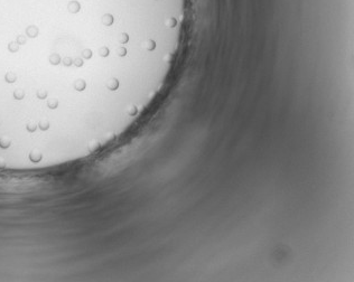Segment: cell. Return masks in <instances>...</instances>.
Returning a JSON list of instances; mask_svg holds the SVG:
<instances>
[{
  "mask_svg": "<svg viewBox=\"0 0 354 282\" xmlns=\"http://www.w3.org/2000/svg\"><path fill=\"white\" fill-rule=\"evenodd\" d=\"M17 43H18L19 45H24L26 43V37L25 36H21V35L18 36V37H17Z\"/></svg>",
  "mask_w": 354,
  "mask_h": 282,
  "instance_id": "15",
  "label": "cell"
},
{
  "mask_svg": "<svg viewBox=\"0 0 354 282\" xmlns=\"http://www.w3.org/2000/svg\"><path fill=\"white\" fill-rule=\"evenodd\" d=\"M4 165H5V161H4V159L0 157V167H2Z\"/></svg>",
  "mask_w": 354,
  "mask_h": 282,
  "instance_id": "16",
  "label": "cell"
},
{
  "mask_svg": "<svg viewBox=\"0 0 354 282\" xmlns=\"http://www.w3.org/2000/svg\"><path fill=\"white\" fill-rule=\"evenodd\" d=\"M24 96H25V93H24L23 90H15V92H13V98H15L16 100H21V99H24Z\"/></svg>",
  "mask_w": 354,
  "mask_h": 282,
  "instance_id": "8",
  "label": "cell"
},
{
  "mask_svg": "<svg viewBox=\"0 0 354 282\" xmlns=\"http://www.w3.org/2000/svg\"><path fill=\"white\" fill-rule=\"evenodd\" d=\"M39 128H40L42 130H47V129L50 128L48 121H47V120H42V121L39 122Z\"/></svg>",
  "mask_w": 354,
  "mask_h": 282,
  "instance_id": "12",
  "label": "cell"
},
{
  "mask_svg": "<svg viewBox=\"0 0 354 282\" xmlns=\"http://www.w3.org/2000/svg\"><path fill=\"white\" fill-rule=\"evenodd\" d=\"M38 33H39V30H38L37 27H35V26H30V27H28V28L26 29L27 36L30 38H35L38 35Z\"/></svg>",
  "mask_w": 354,
  "mask_h": 282,
  "instance_id": "2",
  "label": "cell"
},
{
  "mask_svg": "<svg viewBox=\"0 0 354 282\" xmlns=\"http://www.w3.org/2000/svg\"><path fill=\"white\" fill-rule=\"evenodd\" d=\"M73 62H74V61H73V59H72V58H71V57H65V58H64L63 59V64H64V66H66V67H70L71 65H72V64H73Z\"/></svg>",
  "mask_w": 354,
  "mask_h": 282,
  "instance_id": "13",
  "label": "cell"
},
{
  "mask_svg": "<svg viewBox=\"0 0 354 282\" xmlns=\"http://www.w3.org/2000/svg\"><path fill=\"white\" fill-rule=\"evenodd\" d=\"M85 88H86V82L84 80H77V81L74 82V88L76 91L81 92L83 90H85Z\"/></svg>",
  "mask_w": 354,
  "mask_h": 282,
  "instance_id": "3",
  "label": "cell"
},
{
  "mask_svg": "<svg viewBox=\"0 0 354 282\" xmlns=\"http://www.w3.org/2000/svg\"><path fill=\"white\" fill-rule=\"evenodd\" d=\"M10 144V139L8 137H2L0 138V147L1 148H7Z\"/></svg>",
  "mask_w": 354,
  "mask_h": 282,
  "instance_id": "7",
  "label": "cell"
},
{
  "mask_svg": "<svg viewBox=\"0 0 354 282\" xmlns=\"http://www.w3.org/2000/svg\"><path fill=\"white\" fill-rule=\"evenodd\" d=\"M5 80H6L8 83H13V82H16V80H17V76H16V74H15L13 72H8L6 74V76H5Z\"/></svg>",
  "mask_w": 354,
  "mask_h": 282,
  "instance_id": "5",
  "label": "cell"
},
{
  "mask_svg": "<svg viewBox=\"0 0 354 282\" xmlns=\"http://www.w3.org/2000/svg\"><path fill=\"white\" fill-rule=\"evenodd\" d=\"M47 91L46 90H38L37 91V98L38 99H40V100H44L47 98Z\"/></svg>",
  "mask_w": 354,
  "mask_h": 282,
  "instance_id": "11",
  "label": "cell"
},
{
  "mask_svg": "<svg viewBox=\"0 0 354 282\" xmlns=\"http://www.w3.org/2000/svg\"><path fill=\"white\" fill-rule=\"evenodd\" d=\"M8 49L10 50L11 53H16L19 50V44L18 43H10L8 45Z\"/></svg>",
  "mask_w": 354,
  "mask_h": 282,
  "instance_id": "9",
  "label": "cell"
},
{
  "mask_svg": "<svg viewBox=\"0 0 354 282\" xmlns=\"http://www.w3.org/2000/svg\"><path fill=\"white\" fill-rule=\"evenodd\" d=\"M92 55H93V52H92V49H90V48H85V49H83V52H82L83 58H85V59H90V58H92Z\"/></svg>",
  "mask_w": 354,
  "mask_h": 282,
  "instance_id": "6",
  "label": "cell"
},
{
  "mask_svg": "<svg viewBox=\"0 0 354 282\" xmlns=\"http://www.w3.org/2000/svg\"><path fill=\"white\" fill-rule=\"evenodd\" d=\"M73 64H74V65H75L76 67H82V66H83V64H84V62H83V59H82V58H80V57H77V58H75V59H74V62H73Z\"/></svg>",
  "mask_w": 354,
  "mask_h": 282,
  "instance_id": "14",
  "label": "cell"
},
{
  "mask_svg": "<svg viewBox=\"0 0 354 282\" xmlns=\"http://www.w3.org/2000/svg\"><path fill=\"white\" fill-rule=\"evenodd\" d=\"M50 63L52 65H58L61 63V56L58 54H52L50 56Z\"/></svg>",
  "mask_w": 354,
  "mask_h": 282,
  "instance_id": "4",
  "label": "cell"
},
{
  "mask_svg": "<svg viewBox=\"0 0 354 282\" xmlns=\"http://www.w3.org/2000/svg\"><path fill=\"white\" fill-rule=\"evenodd\" d=\"M47 105L50 109H56L57 105H58V101H57V99H50L47 102Z\"/></svg>",
  "mask_w": 354,
  "mask_h": 282,
  "instance_id": "10",
  "label": "cell"
},
{
  "mask_svg": "<svg viewBox=\"0 0 354 282\" xmlns=\"http://www.w3.org/2000/svg\"><path fill=\"white\" fill-rule=\"evenodd\" d=\"M81 8H82L81 4L77 0H71L70 2L67 4V10L71 13H77L81 10Z\"/></svg>",
  "mask_w": 354,
  "mask_h": 282,
  "instance_id": "1",
  "label": "cell"
}]
</instances>
